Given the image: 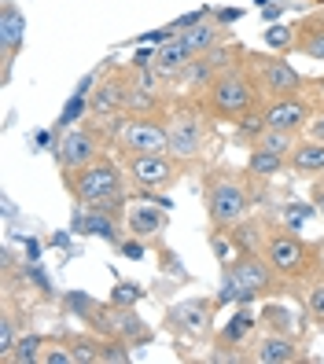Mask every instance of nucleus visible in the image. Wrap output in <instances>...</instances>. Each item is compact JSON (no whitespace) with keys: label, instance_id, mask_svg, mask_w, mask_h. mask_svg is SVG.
<instances>
[{"label":"nucleus","instance_id":"nucleus-1","mask_svg":"<svg viewBox=\"0 0 324 364\" xmlns=\"http://www.w3.org/2000/svg\"><path fill=\"white\" fill-rule=\"evenodd\" d=\"M125 181H129V173L115 159H96L93 166H85V169H78V173L63 177V184H67V191L74 196L78 206L107 210V213H115V218L125 206Z\"/></svg>","mask_w":324,"mask_h":364},{"label":"nucleus","instance_id":"nucleus-2","mask_svg":"<svg viewBox=\"0 0 324 364\" xmlns=\"http://www.w3.org/2000/svg\"><path fill=\"white\" fill-rule=\"evenodd\" d=\"M258 85L251 67H225L210 77L207 92H203V107L210 118H221V122H240L247 111L258 107Z\"/></svg>","mask_w":324,"mask_h":364},{"label":"nucleus","instance_id":"nucleus-3","mask_svg":"<svg viewBox=\"0 0 324 364\" xmlns=\"http://www.w3.org/2000/svg\"><path fill=\"white\" fill-rule=\"evenodd\" d=\"M203 196H207V218H210L214 232L236 228L251 210V191H247L244 177H232L229 169H218V173L207 177Z\"/></svg>","mask_w":324,"mask_h":364},{"label":"nucleus","instance_id":"nucleus-4","mask_svg":"<svg viewBox=\"0 0 324 364\" xmlns=\"http://www.w3.org/2000/svg\"><path fill=\"white\" fill-rule=\"evenodd\" d=\"M166 129H169V155L181 166L199 162L207 151V118H203V100H184L174 103L166 114Z\"/></svg>","mask_w":324,"mask_h":364},{"label":"nucleus","instance_id":"nucleus-5","mask_svg":"<svg viewBox=\"0 0 324 364\" xmlns=\"http://www.w3.org/2000/svg\"><path fill=\"white\" fill-rule=\"evenodd\" d=\"M276 280L280 276L266 262V254H240V258L232 262V269H225V276H221L218 306L251 302V298H258V294H269V291H276Z\"/></svg>","mask_w":324,"mask_h":364},{"label":"nucleus","instance_id":"nucleus-6","mask_svg":"<svg viewBox=\"0 0 324 364\" xmlns=\"http://www.w3.org/2000/svg\"><path fill=\"white\" fill-rule=\"evenodd\" d=\"M262 254H266V262L273 265V272L280 280H302V276H310L317 269V250L302 240V235H295L291 228L269 232Z\"/></svg>","mask_w":324,"mask_h":364},{"label":"nucleus","instance_id":"nucleus-7","mask_svg":"<svg viewBox=\"0 0 324 364\" xmlns=\"http://www.w3.org/2000/svg\"><path fill=\"white\" fill-rule=\"evenodd\" d=\"M115 133H118V147L125 155H169V129L162 118L125 114Z\"/></svg>","mask_w":324,"mask_h":364},{"label":"nucleus","instance_id":"nucleus-8","mask_svg":"<svg viewBox=\"0 0 324 364\" xmlns=\"http://www.w3.org/2000/svg\"><path fill=\"white\" fill-rule=\"evenodd\" d=\"M247 67H251V74H254L258 92H262L266 100L298 96L302 89H306L302 74L291 67L288 59H280V55H254V59H247Z\"/></svg>","mask_w":324,"mask_h":364},{"label":"nucleus","instance_id":"nucleus-9","mask_svg":"<svg viewBox=\"0 0 324 364\" xmlns=\"http://www.w3.org/2000/svg\"><path fill=\"white\" fill-rule=\"evenodd\" d=\"M125 173L140 191H166L181 177V162L174 155H125Z\"/></svg>","mask_w":324,"mask_h":364},{"label":"nucleus","instance_id":"nucleus-10","mask_svg":"<svg viewBox=\"0 0 324 364\" xmlns=\"http://www.w3.org/2000/svg\"><path fill=\"white\" fill-rule=\"evenodd\" d=\"M214 313H218V298H184L166 313V328L184 338H199L203 331H210Z\"/></svg>","mask_w":324,"mask_h":364},{"label":"nucleus","instance_id":"nucleus-11","mask_svg":"<svg viewBox=\"0 0 324 364\" xmlns=\"http://www.w3.org/2000/svg\"><path fill=\"white\" fill-rule=\"evenodd\" d=\"M56 155H59V169H63V177L67 173H78V169L85 166H93L100 155V136L93 129H70V133H63L59 144H56Z\"/></svg>","mask_w":324,"mask_h":364},{"label":"nucleus","instance_id":"nucleus-12","mask_svg":"<svg viewBox=\"0 0 324 364\" xmlns=\"http://www.w3.org/2000/svg\"><path fill=\"white\" fill-rule=\"evenodd\" d=\"M262 118L269 129H284V133H302L313 118V103L306 96H280V100H269L262 107Z\"/></svg>","mask_w":324,"mask_h":364},{"label":"nucleus","instance_id":"nucleus-13","mask_svg":"<svg viewBox=\"0 0 324 364\" xmlns=\"http://www.w3.org/2000/svg\"><path fill=\"white\" fill-rule=\"evenodd\" d=\"M125 100H129V70H115L103 85H96V92L89 100L93 118H118L125 114Z\"/></svg>","mask_w":324,"mask_h":364},{"label":"nucleus","instance_id":"nucleus-14","mask_svg":"<svg viewBox=\"0 0 324 364\" xmlns=\"http://www.w3.org/2000/svg\"><path fill=\"white\" fill-rule=\"evenodd\" d=\"M251 360H258V364H295V360H302V346H298L295 335L266 331V335L254 338Z\"/></svg>","mask_w":324,"mask_h":364},{"label":"nucleus","instance_id":"nucleus-15","mask_svg":"<svg viewBox=\"0 0 324 364\" xmlns=\"http://www.w3.org/2000/svg\"><path fill=\"white\" fill-rule=\"evenodd\" d=\"M192 59H196V55L188 52L184 37H181V33H174V37H166L162 45L155 48V67H151V70H155L162 81H177Z\"/></svg>","mask_w":324,"mask_h":364},{"label":"nucleus","instance_id":"nucleus-16","mask_svg":"<svg viewBox=\"0 0 324 364\" xmlns=\"http://www.w3.org/2000/svg\"><path fill=\"white\" fill-rule=\"evenodd\" d=\"M125 228L137 235V240H147V235H162L166 232V206L159 203V206H147V203H140V206H133L125 213Z\"/></svg>","mask_w":324,"mask_h":364},{"label":"nucleus","instance_id":"nucleus-17","mask_svg":"<svg viewBox=\"0 0 324 364\" xmlns=\"http://www.w3.org/2000/svg\"><path fill=\"white\" fill-rule=\"evenodd\" d=\"M181 37H184V45H188L192 55H207L210 48L221 45V23H218V18H203V23L188 26Z\"/></svg>","mask_w":324,"mask_h":364},{"label":"nucleus","instance_id":"nucleus-18","mask_svg":"<svg viewBox=\"0 0 324 364\" xmlns=\"http://www.w3.org/2000/svg\"><path fill=\"white\" fill-rule=\"evenodd\" d=\"M288 166L295 173H324V140H298L295 151L288 155Z\"/></svg>","mask_w":324,"mask_h":364},{"label":"nucleus","instance_id":"nucleus-19","mask_svg":"<svg viewBox=\"0 0 324 364\" xmlns=\"http://www.w3.org/2000/svg\"><path fill=\"white\" fill-rule=\"evenodd\" d=\"M254 324H258V320H254L251 313H244V309H240V313H236V316L229 320V324L218 331V346H225V350H229V346H232V350L247 346V338L254 335Z\"/></svg>","mask_w":324,"mask_h":364},{"label":"nucleus","instance_id":"nucleus-20","mask_svg":"<svg viewBox=\"0 0 324 364\" xmlns=\"http://www.w3.org/2000/svg\"><path fill=\"white\" fill-rule=\"evenodd\" d=\"M295 52L306 59H324V26H313L302 18L295 30Z\"/></svg>","mask_w":324,"mask_h":364},{"label":"nucleus","instance_id":"nucleus-21","mask_svg":"<svg viewBox=\"0 0 324 364\" xmlns=\"http://www.w3.org/2000/svg\"><path fill=\"white\" fill-rule=\"evenodd\" d=\"M295 144H298V133H284V129H266L254 136V147H266V151H273V155H291L295 151Z\"/></svg>","mask_w":324,"mask_h":364},{"label":"nucleus","instance_id":"nucleus-22","mask_svg":"<svg viewBox=\"0 0 324 364\" xmlns=\"http://www.w3.org/2000/svg\"><path fill=\"white\" fill-rule=\"evenodd\" d=\"M19 33H23V18L15 4H4V77L11 70V55L19 52Z\"/></svg>","mask_w":324,"mask_h":364},{"label":"nucleus","instance_id":"nucleus-23","mask_svg":"<svg viewBox=\"0 0 324 364\" xmlns=\"http://www.w3.org/2000/svg\"><path fill=\"white\" fill-rule=\"evenodd\" d=\"M288 166L284 155H273L266 147H251V159H247V173H258V177H269V173H280Z\"/></svg>","mask_w":324,"mask_h":364},{"label":"nucleus","instance_id":"nucleus-24","mask_svg":"<svg viewBox=\"0 0 324 364\" xmlns=\"http://www.w3.org/2000/svg\"><path fill=\"white\" fill-rule=\"evenodd\" d=\"M41 353H45V338L41 335H19L8 364H41Z\"/></svg>","mask_w":324,"mask_h":364},{"label":"nucleus","instance_id":"nucleus-25","mask_svg":"<svg viewBox=\"0 0 324 364\" xmlns=\"http://www.w3.org/2000/svg\"><path fill=\"white\" fill-rule=\"evenodd\" d=\"M262 328L266 331H280V335H295V324H291V313L284 309V306H266L262 309Z\"/></svg>","mask_w":324,"mask_h":364},{"label":"nucleus","instance_id":"nucleus-26","mask_svg":"<svg viewBox=\"0 0 324 364\" xmlns=\"http://www.w3.org/2000/svg\"><path fill=\"white\" fill-rule=\"evenodd\" d=\"M15 342H19L15 320H11V313H4V316H0V360H4V364H8V357H11V350H15Z\"/></svg>","mask_w":324,"mask_h":364},{"label":"nucleus","instance_id":"nucleus-27","mask_svg":"<svg viewBox=\"0 0 324 364\" xmlns=\"http://www.w3.org/2000/svg\"><path fill=\"white\" fill-rule=\"evenodd\" d=\"M100 360H118V364H125V360H129V342L118 338V335H111V338L100 346Z\"/></svg>","mask_w":324,"mask_h":364},{"label":"nucleus","instance_id":"nucleus-28","mask_svg":"<svg viewBox=\"0 0 324 364\" xmlns=\"http://www.w3.org/2000/svg\"><path fill=\"white\" fill-rule=\"evenodd\" d=\"M306 313L313 320H324V276L317 284H310V291H306Z\"/></svg>","mask_w":324,"mask_h":364},{"label":"nucleus","instance_id":"nucleus-29","mask_svg":"<svg viewBox=\"0 0 324 364\" xmlns=\"http://www.w3.org/2000/svg\"><path fill=\"white\" fill-rule=\"evenodd\" d=\"M266 45L269 48H291L295 45V30L291 26H269L266 30Z\"/></svg>","mask_w":324,"mask_h":364},{"label":"nucleus","instance_id":"nucleus-30","mask_svg":"<svg viewBox=\"0 0 324 364\" xmlns=\"http://www.w3.org/2000/svg\"><path fill=\"white\" fill-rule=\"evenodd\" d=\"M137 298H144V291H140L137 284H118L115 294H111V302H115V306H133Z\"/></svg>","mask_w":324,"mask_h":364},{"label":"nucleus","instance_id":"nucleus-31","mask_svg":"<svg viewBox=\"0 0 324 364\" xmlns=\"http://www.w3.org/2000/svg\"><path fill=\"white\" fill-rule=\"evenodd\" d=\"M41 364H74V350L70 346H45Z\"/></svg>","mask_w":324,"mask_h":364},{"label":"nucleus","instance_id":"nucleus-32","mask_svg":"<svg viewBox=\"0 0 324 364\" xmlns=\"http://www.w3.org/2000/svg\"><path fill=\"white\" fill-rule=\"evenodd\" d=\"M203 18H210V11H207V8H199V11H188V15H181V18H177V23H169V33H184L188 26L203 23Z\"/></svg>","mask_w":324,"mask_h":364},{"label":"nucleus","instance_id":"nucleus-33","mask_svg":"<svg viewBox=\"0 0 324 364\" xmlns=\"http://www.w3.org/2000/svg\"><path fill=\"white\" fill-rule=\"evenodd\" d=\"M70 350H74V364H78V360H100V350L93 346L89 338H78Z\"/></svg>","mask_w":324,"mask_h":364},{"label":"nucleus","instance_id":"nucleus-34","mask_svg":"<svg viewBox=\"0 0 324 364\" xmlns=\"http://www.w3.org/2000/svg\"><path fill=\"white\" fill-rule=\"evenodd\" d=\"M306 133H310L313 140H324V111L310 118V125H306Z\"/></svg>","mask_w":324,"mask_h":364},{"label":"nucleus","instance_id":"nucleus-35","mask_svg":"<svg viewBox=\"0 0 324 364\" xmlns=\"http://www.w3.org/2000/svg\"><path fill=\"white\" fill-rule=\"evenodd\" d=\"M310 196H313V206H317V213H320V221H324V173H320V181L313 184V191H310Z\"/></svg>","mask_w":324,"mask_h":364},{"label":"nucleus","instance_id":"nucleus-36","mask_svg":"<svg viewBox=\"0 0 324 364\" xmlns=\"http://www.w3.org/2000/svg\"><path fill=\"white\" fill-rule=\"evenodd\" d=\"M244 11L240 8H221V11H214V18H218V23L225 26V23H236V18H240Z\"/></svg>","mask_w":324,"mask_h":364},{"label":"nucleus","instance_id":"nucleus-37","mask_svg":"<svg viewBox=\"0 0 324 364\" xmlns=\"http://www.w3.org/2000/svg\"><path fill=\"white\" fill-rule=\"evenodd\" d=\"M310 92H313V100L320 103V111H324V77L320 81H310Z\"/></svg>","mask_w":324,"mask_h":364},{"label":"nucleus","instance_id":"nucleus-38","mask_svg":"<svg viewBox=\"0 0 324 364\" xmlns=\"http://www.w3.org/2000/svg\"><path fill=\"white\" fill-rule=\"evenodd\" d=\"M122 250L129 254V258H140V254H144V247H140V243H125Z\"/></svg>","mask_w":324,"mask_h":364},{"label":"nucleus","instance_id":"nucleus-39","mask_svg":"<svg viewBox=\"0 0 324 364\" xmlns=\"http://www.w3.org/2000/svg\"><path fill=\"white\" fill-rule=\"evenodd\" d=\"M317 272H320V276H324V243H320V247H317Z\"/></svg>","mask_w":324,"mask_h":364}]
</instances>
